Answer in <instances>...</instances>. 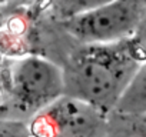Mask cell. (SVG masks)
I'll use <instances>...</instances> for the list:
<instances>
[{
    "mask_svg": "<svg viewBox=\"0 0 146 137\" xmlns=\"http://www.w3.org/2000/svg\"><path fill=\"white\" fill-rule=\"evenodd\" d=\"M130 47L96 49L63 70L64 96L110 114L143 63Z\"/></svg>",
    "mask_w": 146,
    "mask_h": 137,
    "instance_id": "1",
    "label": "cell"
},
{
    "mask_svg": "<svg viewBox=\"0 0 146 137\" xmlns=\"http://www.w3.org/2000/svg\"><path fill=\"white\" fill-rule=\"evenodd\" d=\"M9 84L15 101L32 111L44 110L64 96L63 70L39 56L15 60L9 70Z\"/></svg>",
    "mask_w": 146,
    "mask_h": 137,
    "instance_id": "2",
    "label": "cell"
},
{
    "mask_svg": "<svg viewBox=\"0 0 146 137\" xmlns=\"http://www.w3.org/2000/svg\"><path fill=\"white\" fill-rule=\"evenodd\" d=\"M140 22L137 6L130 0L113 2L70 16L64 27L76 40L89 46L112 44L132 34Z\"/></svg>",
    "mask_w": 146,
    "mask_h": 137,
    "instance_id": "3",
    "label": "cell"
},
{
    "mask_svg": "<svg viewBox=\"0 0 146 137\" xmlns=\"http://www.w3.org/2000/svg\"><path fill=\"white\" fill-rule=\"evenodd\" d=\"M106 114L67 96H62L33 119V137H96L105 134Z\"/></svg>",
    "mask_w": 146,
    "mask_h": 137,
    "instance_id": "4",
    "label": "cell"
},
{
    "mask_svg": "<svg viewBox=\"0 0 146 137\" xmlns=\"http://www.w3.org/2000/svg\"><path fill=\"white\" fill-rule=\"evenodd\" d=\"M113 111L123 114H146V60L139 66Z\"/></svg>",
    "mask_w": 146,
    "mask_h": 137,
    "instance_id": "5",
    "label": "cell"
},
{
    "mask_svg": "<svg viewBox=\"0 0 146 137\" xmlns=\"http://www.w3.org/2000/svg\"><path fill=\"white\" fill-rule=\"evenodd\" d=\"M103 137H146V114L112 111L106 117Z\"/></svg>",
    "mask_w": 146,
    "mask_h": 137,
    "instance_id": "6",
    "label": "cell"
},
{
    "mask_svg": "<svg viewBox=\"0 0 146 137\" xmlns=\"http://www.w3.org/2000/svg\"><path fill=\"white\" fill-rule=\"evenodd\" d=\"M0 137H33V134L23 121L0 120Z\"/></svg>",
    "mask_w": 146,
    "mask_h": 137,
    "instance_id": "7",
    "label": "cell"
},
{
    "mask_svg": "<svg viewBox=\"0 0 146 137\" xmlns=\"http://www.w3.org/2000/svg\"><path fill=\"white\" fill-rule=\"evenodd\" d=\"M113 0H69V17L108 5Z\"/></svg>",
    "mask_w": 146,
    "mask_h": 137,
    "instance_id": "8",
    "label": "cell"
}]
</instances>
